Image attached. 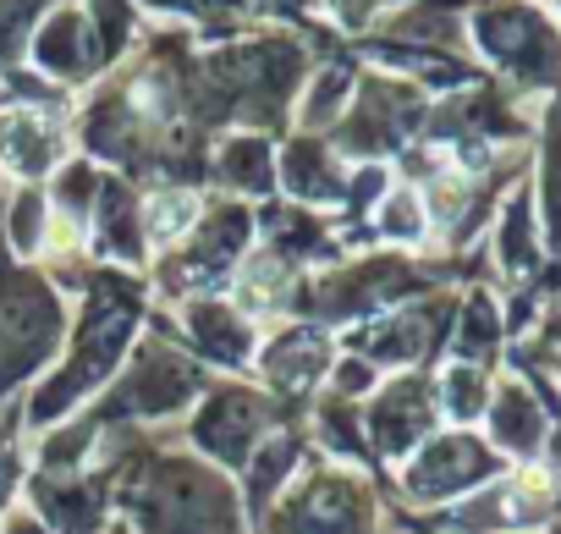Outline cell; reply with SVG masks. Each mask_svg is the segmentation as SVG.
<instances>
[{"label":"cell","mask_w":561,"mask_h":534,"mask_svg":"<svg viewBox=\"0 0 561 534\" xmlns=\"http://www.w3.org/2000/svg\"><path fill=\"white\" fill-rule=\"evenodd\" d=\"M193 220V204L187 198H154V231L165 237V231H182Z\"/></svg>","instance_id":"6da1fadb"}]
</instances>
